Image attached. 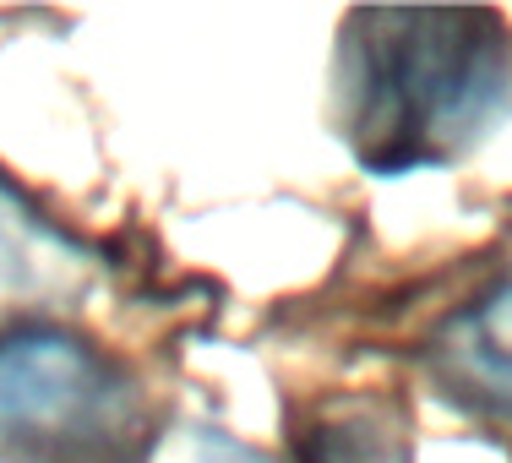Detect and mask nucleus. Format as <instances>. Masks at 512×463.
Instances as JSON below:
<instances>
[{
    "label": "nucleus",
    "instance_id": "f257e3e1",
    "mask_svg": "<svg viewBox=\"0 0 512 463\" xmlns=\"http://www.w3.org/2000/svg\"><path fill=\"white\" fill-rule=\"evenodd\" d=\"M512 93L496 11H355L338 50V109L360 164L404 175L463 153Z\"/></svg>",
    "mask_w": 512,
    "mask_h": 463
},
{
    "label": "nucleus",
    "instance_id": "423d86ee",
    "mask_svg": "<svg viewBox=\"0 0 512 463\" xmlns=\"http://www.w3.org/2000/svg\"><path fill=\"white\" fill-rule=\"evenodd\" d=\"M202 463H262V458H251L246 447L224 442V436H207V453H202Z\"/></svg>",
    "mask_w": 512,
    "mask_h": 463
},
{
    "label": "nucleus",
    "instance_id": "39448f33",
    "mask_svg": "<svg viewBox=\"0 0 512 463\" xmlns=\"http://www.w3.org/2000/svg\"><path fill=\"white\" fill-rule=\"evenodd\" d=\"M33 278V257L28 246L17 240V229H11V218L0 213V295H11V289H22Z\"/></svg>",
    "mask_w": 512,
    "mask_h": 463
},
{
    "label": "nucleus",
    "instance_id": "f03ea898",
    "mask_svg": "<svg viewBox=\"0 0 512 463\" xmlns=\"http://www.w3.org/2000/svg\"><path fill=\"white\" fill-rule=\"evenodd\" d=\"M126 425V376L60 327L0 338V453L60 458L104 447Z\"/></svg>",
    "mask_w": 512,
    "mask_h": 463
},
{
    "label": "nucleus",
    "instance_id": "20e7f679",
    "mask_svg": "<svg viewBox=\"0 0 512 463\" xmlns=\"http://www.w3.org/2000/svg\"><path fill=\"white\" fill-rule=\"evenodd\" d=\"M306 463H409L404 425H387L382 409H344L306 436Z\"/></svg>",
    "mask_w": 512,
    "mask_h": 463
},
{
    "label": "nucleus",
    "instance_id": "7ed1b4c3",
    "mask_svg": "<svg viewBox=\"0 0 512 463\" xmlns=\"http://www.w3.org/2000/svg\"><path fill=\"white\" fill-rule=\"evenodd\" d=\"M431 371L469 409L512 425V278L436 327Z\"/></svg>",
    "mask_w": 512,
    "mask_h": 463
}]
</instances>
